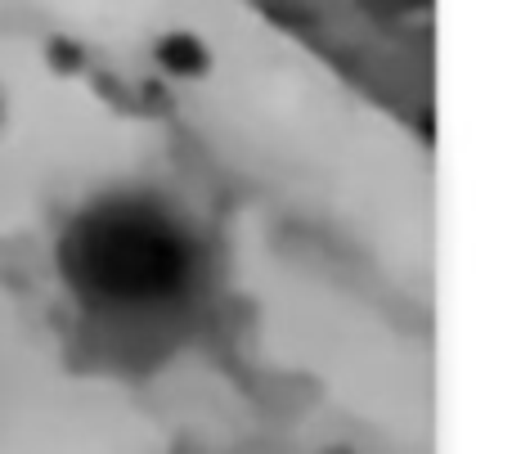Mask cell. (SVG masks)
Listing matches in <instances>:
<instances>
[{"label":"cell","mask_w":512,"mask_h":454,"mask_svg":"<svg viewBox=\"0 0 512 454\" xmlns=\"http://www.w3.org/2000/svg\"><path fill=\"white\" fill-rule=\"evenodd\" d=\"M81 284L95 288L104 302H153L189 279V243L180 225L162 221L149 207H122L108 212L99 225L81 230Z\"/></svg>","instance_id":"6da1fadb"},{"label":"cell","mask_w":512,"mask_h":454,"mask_svg":"<svg viewBox=\"0 0 512 454\" xmlns=\"http://www.w3.org/2000/svg\"><path fill=\"white\" fill-rule=\"evenodd\" d=\"M158 63L171 72V77H203L207 63H212V54H207V45L198 41V36L171 32V36L158 41Z\"/></svg>","instance_id":"7a4b0ae2"}]
</instances>
